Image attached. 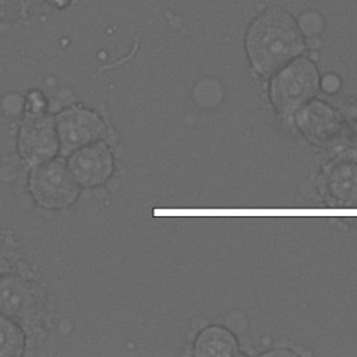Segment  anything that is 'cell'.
Segmentation results:
<instances>
[{"mask_svg": "<svg viewBox=\"0 0 357 357\" xmlns=\"http://www.w3.org/2000/svg\"><path fill=\"white\" fill-rule=\"evenodd\" d=\"M303 50V35L294 18L280 8L261 14L247 36V52L254 68L273 74Z\"/></svg>", "mask_w": 357, "mask_h": 357, "instance_id": "obj_1", "label": "cell"}, {"mask_svg": "<svg viewBox=\"0 0 357 357\" xmlns=\"http://www.w3.org/2000/svg\"><path fill=\"white\" fill-rule=\"evenodd\" d=\"M297 120L305 135L311 138H314L319 126L317 141H322L325 137L329 138V135L335 134L336 131V116L329 107L322 103L315 102L303 107L297 116Z\"/></svg>", "mask_w": 357, "mask_h": 357, "instance_id": "obj_9", "label": "cell"}, {"mask_svg": "<svg viewBox=\"0 0 357 357\" xmlns=\"http://www.w3.org/2000/svg\"><path fill=\"white\" fill-rule=\"evenodd\" d=\"M25 336L21 328L7 315L0 312V357L21 356Z\"/></svg>", "mask_w": 357, "mask_h": 357, "instance_id": "obj_10", "label": "cell"}, {"mask_svg": "<svg viewBox=\"0 0 357 357\" xmlns=\"http://www.w3.org/2000/svg\"><path fill=\"white\" fill-rule=\"evenodd\" d=\"M42 304L40 290L22 278L0 279V312L15 319L26 321L39 312Z\"/></svg>", "mask_w": 357, "mask_h": 357, "instance_id": "obj_7", "label": "cell"}, {"mask_svg": "<svg viewBox=\"0 0 357 357\" xmlns=\"http://www.w3.org/2000/svg\"><path fill=\"white\" fill-rule=\"evenodd\" d=\"M266 354H273V356H278V354H290V356H293L294 353H291V351H282V350H278V351H269V353H266Z\"/></svg>", "mask_w": 357, "mask_h": 357, "instance_id": "obj_12", "label": "cell"}, {"mask_svg": "<svg viewBox=\"0 0 357 357\" xmlns=\"http://www.w3.org/2000/svg\"><path fill=\"white\" fill-rule=\"evenodd\" d=\"M8 269V259L4 257V254L0 251V275L4 273Z\"/></svg>", "mask_w": 357, "mask_h": 357, "instance_id": "obj_11", "label": "cell"}, {"mask_svg": "<svg viewBox=\"0 0 357 357\" xmlns=\"http://www.w3.org/2000/svg\"><path fill=\"white\" fill-rule=\"evenodd\" d=\"M194 353L199 357H231L237 354V340L226 328L208 326L198 335Z\"/></svg>", "mask_w": 357, "mask_h": 357, "instance_id": "obj_8", "label": "cell"}, {"mask_svg": "<svg viewBox=\"0 0 357 357\" xmlns=\"http://www.w3.org/2000/svg\"><path fill=\"white\" fill-rule=\"evenodd\" d=\"M56 131L60 148L64 153L99 141L105 132V124L100 117L85 109H70L60 113L56 120Z\"/></svg>", "mask_w": 357, "mask_h": 357, "instance_id": "obj_4", "label": "cell"}, {"mask_svg": "<svg viewBox=\"0 0 357 357\" xmlns=\"http://www.w3.org/2000/svg\"><path fill=\"white\" fill-rule=\"evenodd\" d=\"M319 77L308 59H297L286 66L272 81L271 98L282 113H293L307 105L318 91Z\"/></svg>", "mask_w": 357, "mask_h": 357, "instance_id": "obj_2", "label": "cell"}, {"mask_svg": "<svg viewBox=\"0 0 357 357\" xmlns=\"http://www.w3.org/2000/svg\"><path fill=\"white\" fill-rule=\"evenodd\" d=\"M29 187L33 199L45 208H61L73 204L79 194V184L63 159H49L35 165Z\"/></svg>", "mask_w": 357, "mask_h": 357, "instance_id": "obj_3", "label": "cell"}, {"mask_svg": "<svg viewBox=\"0 0 357 357\" xmlns=\"http://www.w3.org/2000/svg\"><path fill=\"white\" fill-rule=\"evenodd\" d=\"M67 166L79 185L95 187L112 174L113 156L105 142L95 141L71 152Z\"/></svg>", "mask_w": 357, "mask_h": 357, "instance_id": "obj_6", "label": "cell"}, {"mask_svg": "<svg viewBox=\"0 0 357 357\" xmlns=\"http://www.w3.org/2000/svg\"><path fill=\"white\" fill-rule=\"evenodd\" d=\"M18 144L24 159L33 166L52 159L60 148L54 120L40 114L28 117L21 126Z\"/></svg>", "mask_w": 357, "mask_h": 357, "instance_id": "obj_5", "label": "cell"}]
</instances>
